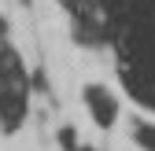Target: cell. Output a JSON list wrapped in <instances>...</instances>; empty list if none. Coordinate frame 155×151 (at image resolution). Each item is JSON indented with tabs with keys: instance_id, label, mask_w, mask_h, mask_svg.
I'll return each instance as SVG.
<instances>
[{
	"instance_id": "1",
	"label": "cell",
	"mask_w": 155,
	"mask_h": 151,
	"mask_svg": "<svg viewBox=\"0 0 155 151\" xmlns=\"http://www.w3.org/2000/svg\"><path fill=\"white\" fill-rule=\"evenodd\" d=\"M0 92H8V96H26V66H22L18 52L8 41L0 44Z\"/></svg>"
},
{
	"instance_id": "2",
	"label": "cell",
	"mask_w": 155,
	"mask_h": 151,
	"mask_svg": "<svg viewBox=\"0 0 155 151\" xmlns=\"http://www.w3.org/2000/svg\"><path fill=\"white\" fill-rule=\"evenodd\" d=\"M85 103L92 111V118H100V125H111L114 114H118V100H114L104 85H89L85 88Z\"/></svg>"
}]
</instances>
